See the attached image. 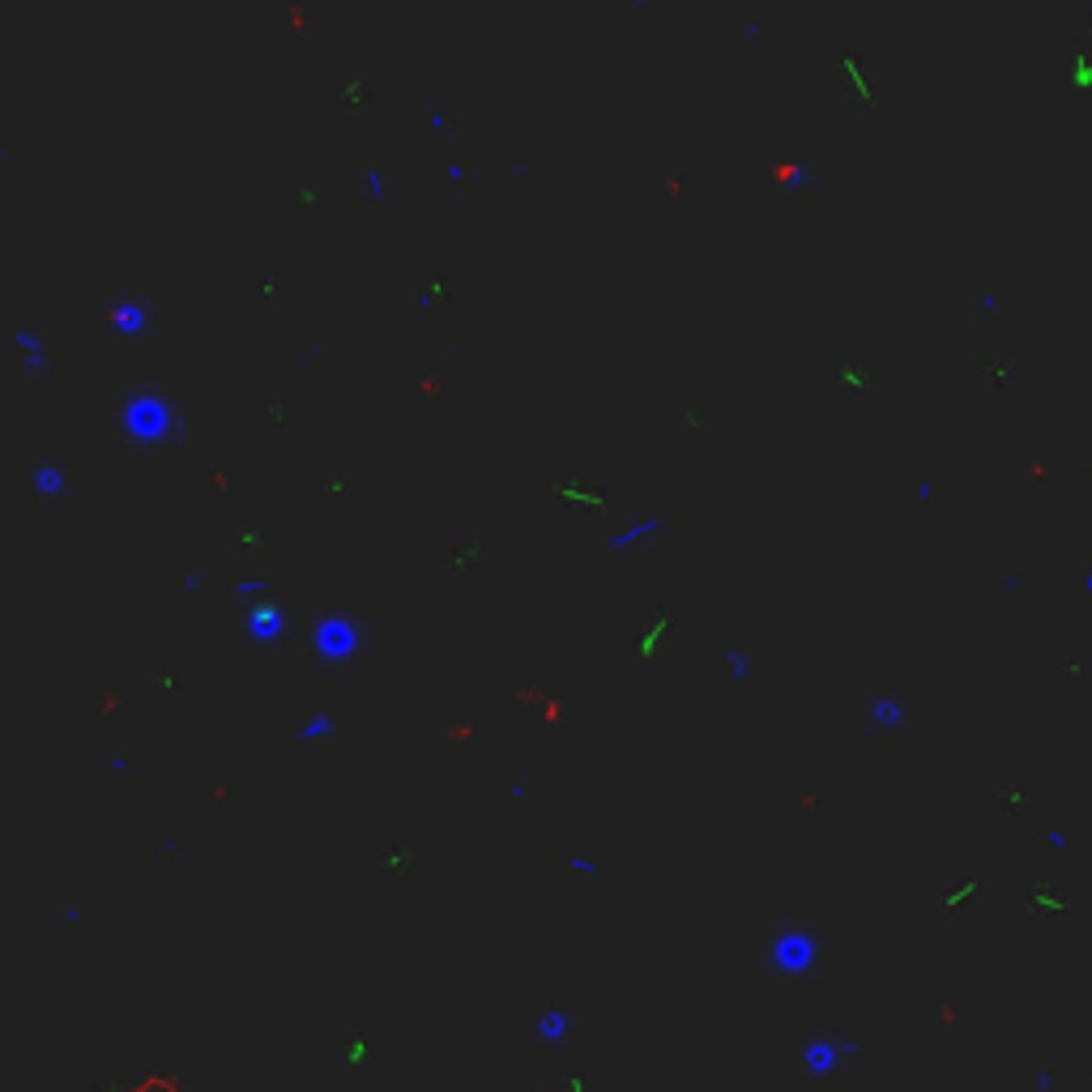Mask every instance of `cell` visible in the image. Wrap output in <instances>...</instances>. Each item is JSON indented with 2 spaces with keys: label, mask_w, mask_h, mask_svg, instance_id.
Instances as JSON below:
<instances>
[{
  "label": "cell",
  "mask_w": 1092,
  "mask_h": 1092,
  "mask_svg": "<svg viewBox=\"0 0 1092 1092\" xmlns=\"http://www.w3.org/2000/svg\"><path fill=\"white\" fill-rule=\"evenodd\" d=\"M449 184H465V167H449Z\"/></svg>",
  "instance_id": "52a82bcc"
},
{
  "label": "cell",
  "mask_w": 1092,
  "mask_h": 1092,
  "mask_svg": "<svg viewBox=\"0 0 1092 1092\" xmlns=\"http://www.w3.org/2000/svg\"><path fill=\"white\" fill-rule=\"evenodd\" d=\"M389 193H393L389 171H384V167H367V171H363V201L367 205H384V201H389Z\"/></svg>",
  "instance_id": "6da1fadb"
},
{
  "label": "cell",
  "mask_w": 1092,
  "mask_h": 1092,
  "mask_svg": "<svg viewBox=\"0 0 1092 1092\" xmlns=\"http://www.w3.org/2000/svg\"><path fill=\"white\" fill-rule=\"evenodd\" d=\"M35 491L43 495V500H56V495H65V474L56 470V465H43V470L35 474Z\"/></svg>",
  "instance_id": "3957f363"
},
{
  "label": "cell",
  "mask_w": 1092,
  "mask_h": 1092,
  "mask_svg": "<svg viewBox=\"0 0 1092 1092\" xmlns=\"http://www.w3.org/2000/svg\"><path fill=\"white\" fill-rule=\"evenodd\" d=\"M427 128H431V137H449V116L435 103H427Z\"/></svg>",
  "instance_id": "277c9868"
},
{
  "label": "cell",
  "mask_w": 1092,
  "mask_h": 1092,
  "mask_svg": "<svg viewBox=\"0 0 1092 1092\" xmlns=\"http://www.w3.org/2000/svg\"><path fill=\"white\" fill-rule=\"evenodd\" d=\"M163 423H167L163 405H142V414L133 410V431H142V435H158V431H163Z\"/></svg>",
  "instance_id": "7a4b0ae2"
},
{
  "label": "cell",
  "mask_w": 1092,
  "mask_h": 1092,
  "mask_svg": "<svg viewBox=\"0 0 1092 1092\" xmlns=\"http://www.w3.org/2000/svg\"><path fill=\"white\" fill-rule=\"evenodd\" d=\"M977 303H981V312H999V295H995V291H990V295L981 291V295H977Z\"/></svg>",
  "instance_id": "8992f818"
},
{
  "label": "cell",
  "mask_w": 1092,
  "mask_h": 1092,
  "mask_svg": "<svg viewBox=\"0 0 1092 1092\" xmlns=\"http://www.w3.org/2000/svg\"><path fill=\"white\" fill-rule=\"evenodd\" d=\"M444 291H449V286H444V282H440V277H435V282H427V286H423V291H419V307H431V303H435V299H440V295H444Z\"/></svg>",
  "instance_id": "5b68a950"
}]
</instances>
